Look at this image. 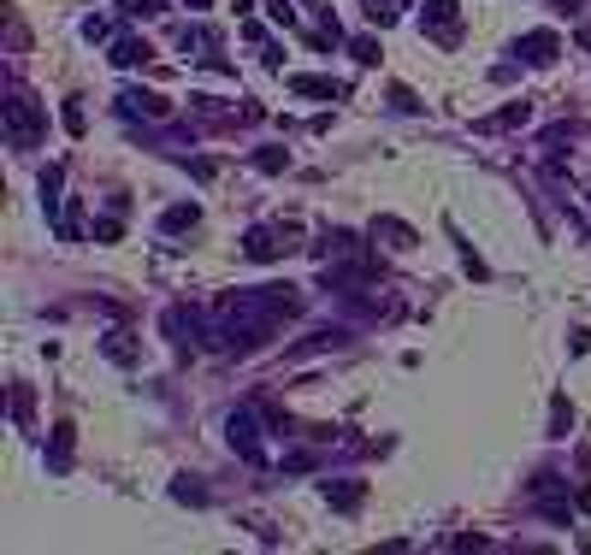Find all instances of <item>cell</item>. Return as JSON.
I'll return each mask as SVG.
<instances>
[{
  "label": "cell",
  "mask_w": 591,
  "mask_h": 555,
  "mask_svg": "<svg viewBox=\"0 0 591 555\" xmlns=\"http://www.w3.org/2000/svg\"><path fill=\"white\" fill-rule=\"evenodd\" d=\"M568 425H574V408H568V396H556L550 402V437H562Z\"/></svg>",
  "instance_id": "e0dca14e"
},
{
  "label": "cell",
  "mask_w": 591,
  "mask_h": 555,
  "mask_svg": "<svg viewBox=\"0 0 591 555\" xmlns=\"http://www.w3.org/2000/svg\"><path fill=\"white\" fill-rule=\"evenodd\" d=\"M71 437H78V432H71V420H59L54 425V449H47V466H54V473H66V466H71Z\"/></svg>",
  "instance_id": "7c38bea8"
},
{
  "label": "cell",
  "mask_w": 591,
  "mask_h": 555,
  "mask_svg": "<svg viewBox=\"0 0 591 555\" xmlns=\"http://www.w3.org/2000/svg\"><path fill=\"white\" fill-rule=\"evenodd\" d=\"M172 42H178L184 54H219V36H213L207 24H178V30H172Z\"/></svg>",
  "instance_id": "ba28073f"
},
{
  "label": "cell",
  "mask_w": 591,
  "mask_h": 555,
  "mask_svg": "<svg viewBox=\"0 0 591 555\" xmlns=\"http://www.w3.org/2000/svg\"><path fill=\"white\" fill-rule=\"evenodd\" d=\"M42 131H47V112L36 107V100L24 95V89H12V100H6V142L24 154V148L42 142Z\"/></svg>",
  "instance_id": "6da1fadb"
},
{
  "label": "cell",
  "mask_w": 591,
  "mask_h": 555,
  "mask_svg": "<svg viewBox=\"0 0 591 555\" xmlns=\"http://www.w3.org/2000/svg\"><path fill=\"white\" fill-rule=\"evenodd\" d=\"M349 54H355L361 66H379V42H373V36H355V42H349Z\"/></svg>",
  "instance_id": "ffe728a7"
},
{
  "label": "cell",
  "mask_w": 591,
  "mask_h": 555,
  "mask_svg": "<svg viewBox=\"0 0 591 555\" xmlns=\"http://www.w3.org/2000/svg\"><path fill=\"white\" fill-rule=\"evenodd\" d=\"M267 18H272V24H284V30H290V24H296V6H290V0H267Z\"/></svg>",
  "instance_id": "7402d4cb"
},
{
  "label": "cell",
  "mask_w": 591,
  "mask_h": 555,
  "mask_svg": "<svg viewBox=\"0 0 591 555\" xmlns=\"http://www.w3.org/2000/svg\"><path fill=\"white\" fill-rule=\"evenodd\" d=\"M580 42H586V47H591V24H586V30H580Z\"/></svg>",
  "instance_id": "83f0119b"
},
{
  "label": "cell",
  "mask_w": 591,
  "mask_h": 555,
  "mask_svg": "<svg viewBox=\"0 0 591 555\" xmlns=\"http://www.w3.org/2000/svg\"><path fill=\"white\" fill-rule=\"evenodd\" d=\"M255 166L260 172H284V166H290V154H284V148H255Z\"/></svg>",
  "instance_id": "d6986e66"
},
{
  "label": "cell",
  "mask_w": 591,
  "mask_h": 555,
  "mask_svg": "<svg viewBox=\"0 0 591 555\" xmlns=\"http://www.w3.org/2000/svg\"><path fill=\"white\" fill-rule=\"evenodd\" d=\"M526 119H533V107H526V100H509V107H502V112H491V119H480V124H473V131L497 136V131H514V124H526Z\"/></svg>",
  "instance_id": "30bf717a"
},
{
  "label": "cell",
  "mask_w": 591,
  "mask_h": 555,
  "mask_svg": "<svg viewBox=\"0 0 591 555\" xmlns=\"http://www.w3.org/2000/svg\"><path fill=\"white\" fill-rule=\"evenodd\" d=\"M172 497L190 502V508H201V502H207V490H201V478H178V485H172Z\"/></svg>",
  "instance_id": "ac0fdd59"
},
{
  "label": "cell",
  "mask_w": 591,
  "mask_h": 555,
  "mask_svg": "<svg viewBox=\"0 0 591 555\" xmlns=\"http://www.w3.org/2000/svg\"><path fill=\"white\" fill-rule=\"evenodd\" d=\"M119 112L124 119H172L166 95H154V89H119Z\"/></svg>",
  "instance_id": "8992f818"
},
{
  "label": "cell",
  "mask_w": 591,
  "mask_h": 555,
  "mask_svg": "<svg viewBox=\"0 0 591 555\" xmlns=\"http://www.w3.org/2000/svg\"><path fill=\"white\" fill-rule=\"evenodd\" d=\"M201 219L195 201H178V207H166V219H160V231H190V225Z\"/></svg>",
  "instance_id": "5bb4252c"
},
{
  "label": "cell",
  "mask_w": 591,
  "mask_h": 555,
  "mask_svg": "<svg viewBox=\"0 0 591 555\" xmlns=\"http://www.w3.org/2000/svg\"><path fill=\"white\" fill-rule=\"evenodd\" d=\"M83 36H90V42H107L112 24H107V18H90V24H83Z\"/></svg>",
  "instance_id": "d4e9b609"
},
{
  "label": "cell",
  "mask_w": 591,
  "mask_h": 555,
  "mask_svg": "<svg viewBox=\"0 0 591 555\" xmlns=\"http://www.w3.org/2000/svg\"><path fill=\"white\" fill-rule=\"evenodd\" d=\"M225 437H231V449H237L248 466L267 461V449H260V425H255V408H237L231 420H225Z\"/></svg>",
  "instance_id": "277c9868"
},
{
  "label": "cell",
  "mask_w": 591,
  "mask_h": 555,
  "mask_svg": "<svg viewBox=\"0 0 591 555\" xmlns=\"http://www.w3.org/2000/svg\"><path fill=\"white\" fill-rule=\"evenodd\" d=\"M184 6H195V12H207V6H213V0H184Z\"/></svg>",
  "instance_id": "4316f807"
},
{
  "label": "cell",
  "mask_w": 591,
  "mask_h": 555,
  "mask_svg": "<svg viewBox=\"0 0 591 555\" xmlns=\"http://www.w3.org/2000/svg\"><path fill=\"white\" fill-rule=\"evenodd\" d=\"M66 131L83 136V107H78V100H66Z\"/></svg>",
  "instance_id": "484cf974"
},
{
  "label": "cell",
  "mask_w": 591,
  "mask_h": 555,
  "mask_svg": "<svg viewBox=\"0 0 591 555\" xmlns=\"http://www.w3.org/2000/svg\"><path fill=\"white\" fill-rule=\"evenodd\" d=\"M284 243H296V225H255V231L243 236V255H248V260H260V267H267V260L290 255V248H284Z\"/></svg>",
  "instance_id": "3957f363"
},
{
  "label": "cell",
  "mask_w": 591,
  "mask_h": 555,
  "mask_svg": "<svg viewBox=\"0 0 591 555\" xmlns=\"http://www.w3.org/2000/svg\"><path fill=\"white\" fill-rule=\"evenodd\" d=\"M119 12H124V18H160L166 0H119Z\"/></svg>",
  "instance_id": "2e32d148"
},
{
  "label": "cell",
  "mask_w": 591,
  "mask_h": 555,
  "mask_svg": "<svg viewBox=\"0 0 591 555\" xmlns=\"http://www.w3.org/2000/svg\"><path fill=\"white\" fill-rule=\"evenodd\" d=\"M514 54H521L526 66H556V59H562V36L556 30H533V36L514 42Z\"/></svg>",
  "instance_id": "5b68a950"
},
{
  "label": "cell",
  "mask_w": 591,
  "mask_h": 555,
  "mask_svg": "<svg viewBox=\"0 0 591 555\" xmlns=\"http://www.w3.org/2000/svg\"><path fill=\"white\" fill-rule=\"evenodd\" d=\"M367 18L379 24V30H385V24H396V0H367Z\"/></svg>",
  "instance_id": "44dd1931"
},
{
  "label": "cell",
  "mask_w": 591,
  "mask_h": 555,
  "mask_svg": "<svg viewBox=\"0 0 591 555\" xmlns=\"http://www.w3.org/2000/svg\"><path fill=\"white\" fill-rule=\"evenodd\" d=\"M284 83H290L296 95H313V100H343L349 95L337 78H308V71H296V78H284Z\"/></svg>",
  "instance_id": "9c48e42d"
},
{
  "label": "cell",
  "mask_w": 591,
  "mask_h": 555,
  "mask_svg": "<svg viewBox=\"0 0 591 555\" xmlns=\"http://www.w3.org/2000/svg\"><path fill=\"white\" fill-rule=\"evenodd\" d=\"M100 349H107V361H119V367H131V361H136V337L131 331H112Z\"/></svg>",
  "instance_id": "9a60e30c"
},
{
  "label": "cell",
  "mask_w": 591,
  "mask_h": 555,
  "mask_svg": "<svg viewBox=\"0 0 591 555\" xmlns=\"http://www.w3.org/2000/svg\"><path fill=\"white\" fill-rule=\"evenodd\" d=\"M391 107H396V112H420V95H414V89H402V83H396V89H391Z\"/></svg>",
  "instance_id": "cb8c5ba5"
},
{
  "label": "cell",
  "mask_w": 591,
  "mask_h": 555,
  "mask_svg": "<svg viewBox=\"0 0 591 555\" xmlns=\"http://www.w3.org/2000/svg\"><path fill=\"white\" fill-rule=\"evenodd\" d=\"M12 420H18V425H30V390H12Z\"/></svg>",
  "instance_id": "603a6c76"
},
{
  "label": "cell",
  "mask_w": 591,
  "mask_h": 555,
  "mask_svg": "<svg viewBox=\"0 0 591 555\" xmlns=\"http://www.w3.org/2000/svg\"><path fill=\"white\" fill-rule=\"evenodd\" d=\"M325 502L343 508V514H355L361 502H367V485H361V478H325Z\"/></svg>",
  "instance_id": "52a82bcc"
},
{
  "label": "cell",
  "mask_w": 591,
  "mask_h": 555,
  "mask_svg": "<svg viewBox=\"0 0 591 555\" xmlns=\"http://www.w3.org/2000/svg\"><path fill=\"white\" fill-rule=\"evenodd\" d=\"M420 30L432 36L438 47H456L461 42V6L456 0H426L420 6Z\"/></svg>",
  "instance_id": "7a4b0ae2"
},
{
  "label": "cell",
  "mask_w": 591,
  "mask_h": 555,
  "mask_svg": "<svg viewBox=\"0 0 591 555\" xmlns=\"http://www.w3.org/2000/svg\"><path fill=\"white\" fill-rule=\"evenodd\" d=\"M148 59H154V47H148V42H136V36L112 42V66H119V71H136V66H148Z\"/></svg>",
  "instance_id": "8fae6325"
},
{
  "label": "cell",
  "mask_w": 591,
  "mask_h": 555,
  "mask_svg": "<svg viewBox=\"0 0 591 555\" xmlns=\"http://www.w3.org/2000/svg\"><path fill=\"white\" fill-rule=\"evenodd\" d=\"M373 243H396V248H414V231L402 219H373Z\"/></svg>",
  "instance_id": "4fadbf2b"
}]
</instances>
